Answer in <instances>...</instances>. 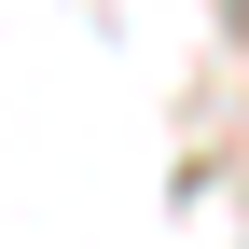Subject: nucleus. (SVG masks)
I'll return each mask as SVG.
<instances>
[]
</instances>
